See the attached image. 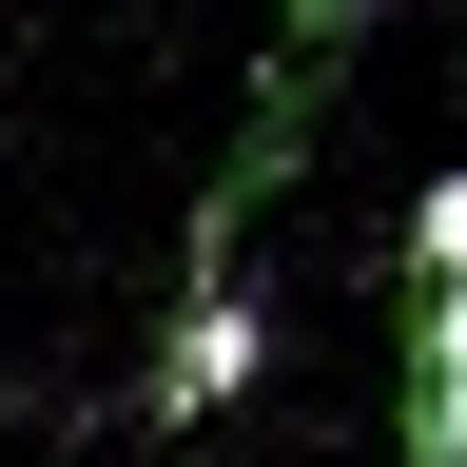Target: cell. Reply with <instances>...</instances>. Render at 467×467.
Returning <instances> with one entry per match:
<instances>
[{
  "label": "cell",
  "instance_id": "6da1fadb",
  "mask_svg": "<svg viewBox=\"0 0 467 467\" xmlns=\"http://www.w3.org/2000/svg\"><path fill=\"white\" fill-rule=\"evenodd\" d=\"M389 467H467V175L389 234Z\"/></svg>",
  "mask_w": 467,
  "mask_h": 467
},
{
  "label": "cell",
  "instance_id": "7a4b0ae2",
  "mask_svg": "<svg viewBox=\"0 0 467 467\" xmlns=\"http://www.w3.org/2000/svg\"><path fill=\"white\" fill-rule=\"evenodd\" d=\"M273 370V292H254V195H195V254H175V331H156V370H137V429H214L234 389Z\"/></svg>",
  "mask_w": 467,
  "mask_h": 467
},
{
  "label": "cell",
  "instance_id": "3957f363",
  "mask_svg": "<svg viewBox=\"0 0 467 467\" xmlns=\"http://www.w3.org/2000/svg\"><path fill=\"white\" fill-rule=\"evenodd\" d=\"M389 20V0H292V58H331V78H350V39H370Z\"/></svg>",
  "mask_w": 467,
  "mask_h": 467
}]
</instances>
